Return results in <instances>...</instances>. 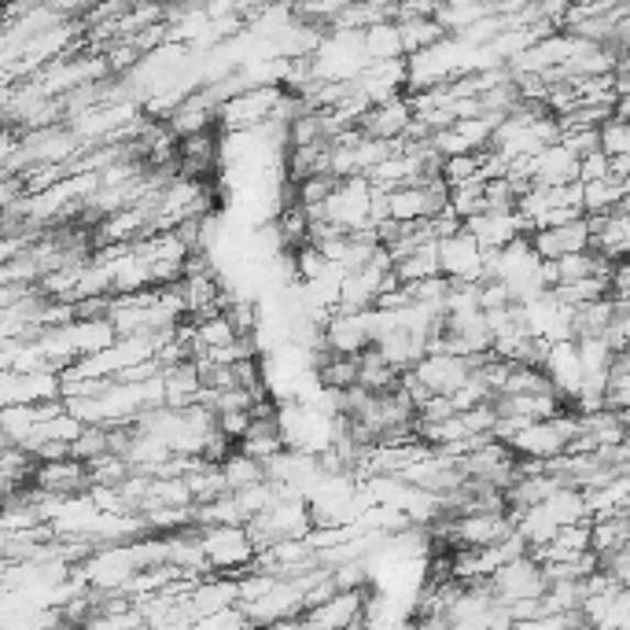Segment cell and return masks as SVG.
Masks as SVG:
<instances>
[{
  "label": "cell",
  "instance_id": "1",
  "mask_svg": "<svg viewBox=\"0 0 630 630\" xmlns=\"http://www.w3.org/2000/svg\"><path fill=\"white\" fill-rule=\"evenodd\" d=\"M199 531V550H203L207 572L218 575H244L255 556V542L244 523H203Z\"/></svg>",
  "mask_w": 630,
  "mask_h": 630
},
{
  "label": "cell",
  "instance_id": "11",
  "mask_svg": "<svg viewBox=\"0 0 630 630\" xmlns=\"http://www.w3.org/2000/svg\"><path fill=\"white\" fill-rule=\"evenodd\" d=\"M362 52L365 63L369 59H398L402 52V34H398L395 19H380V23H369L362 30Z\"/></svg>",
  "mask_w": 630,
  "mask_h": 630
},
{
  "label": "cell",
  "instance_id": "3",
  "mask_svg": "<svg viewBox=\"0 0 630 630\" xmlns=\"http://www.w3.org/2000/svg\"><path fill=\"white\" fill-rule=\"evenodd\" d=\"M520 321L534 340L542 343H556V340H572L575 335V310L568 302H561L550 288L531 296L528 302H517Z\"/></svg>",
  "mask_w": 630,
  "mask_h": 630
},
{
  "label": "cell",
  "instance_id": "6",
  "mask_svg": "<svg viewBox=\"0 0 630 630\" xmlns=\"http://www.w3.org/2000/svg\"><path fill=\"white\" fill-rule=\"evenodd\" d=\"M409 125H413V108H409V100L402 92V97L369 103V108L358 114L354 130L373 136V141H402V136L409 133Z\"/></svg>",
  "mask_w": 630,
  "mask_h": 630
},
{
  "label": "cell",
  "instance_id": "13",
  "mask_svg": "<svg viewBox=\"0 0 630 630\" xmlns=\"http://www.w3.org/2000/svg\"><path fill=\"white\" fill-rule=\"evenodd\" d=\"M398 34H402V52L413 56V52L435 45L439 37H446V30L439 26L435 15H413V19H398Z\"/></svg>",
  "mask_w": 630,
  "mask_h": 630
},
{
  "label": "cell",
  "instance_id": "8",
  "mask_svg": "<svg viewBox=\"0 0 630 630\" xmlns=\"http://www.w3.org/2000/svg\"><path fill=\"white\" fill-rule=\"evenodd\" d=\"M461 225L476 236V244L483 251H498L501 244H509L512 236L528 233V225H523V218L517 214V207H483L472 218H465Z\"/></svg>",
  "mask_w": 630,
  "mask_h": 630
},
{
  "label": "cell",
  "instance_id": "10",
  "mask_svg": "<svg viewBox=\"0 0 630 630\" xmlns=\"http://www.w3.org/2000/svg\"><path fill=\"white\" fill-rule=\"evenodd\" d=\"M583 495H586V509H590V517H612V512H627L630 509V479L623 472V476L594 483V487H586Z\"/></svg>",
  "mask_w": 630,
  "mask_h": 630
},
{
  "label": "cell",
  "instance_id": "4",
  "mask_svg": "<svg viewBox=\"0 0 630 630\" xmlns=\"http://www.w3.org/2000/svg\"><path fill=\"white\" fill-rule=\"evenodd\" d=\"M490 594L498 597L501 605H517V601H531V597H542L545 590V572H542V564L534 561L531 553H520V556H512V561H506L501 568L490 572Z\"/></svg>",
  "mask_w": 630,
  "mask_h": 630
},
{
  "label": "cell",
  "instance_id": "5",
  "mask_svg": "<svg viewBox=\"0 0 630 630\" xmlns=\"http://www.w3.org/2000/svg\"><path fill=\"white\" fill-rule=\"evenodd\" d=\"M539 369L545 373V380H550V387L556 395H561V402H572L575 395L583 391L586 384V373H583V358H579V343L572 340H556L545 346Z\"/></svg>",
  "mask_w": 630,
  "mask_h": 630
},
{
  "label": "cell",
  "instance_id": "12",
  "mask_svg": "<svg viewBox=\"0 0 630 630\" xmlns=\"http://www.w3.org/2000/svg\"><path fill=\"white\" fill-rule=\"evenodd\" d=\"M627 185L623 177H597V181H579L583 196V214H597V210H612L627 203Z\"/></svg>",
  "mask_w": 630,
  "mask_h": 630
},
{
  "label": "cell",
  "instance_id": "7",
  "mask_svg": "<svg viewBox=\"0 0 630 630\" xmlns=\"http://www.w3.org/2000/svg\"><path fill=\"white\" fill-rule=\"evenodd\" d=\"M362 605H365V586L362 590H332L321 601L307 605L296 616L302 627H358L362 623Z\"/></svg>",
  "mask_w": 630,
  "mask_h": 630
},
{
  "label": "cell",
  "instance_id": "2",
  "mask_svg": "<svg viewBox=\"0 0 630 630\" xmlns=\"http://www.w3.org/2000/svg\"><path fill=\"white\" fill-rule=\"evenodd\" d=\"M435 262L439 273L446 280H457V285H476L487 277V251L476 244V236L465 225L435 240Z\"/></svg>",
  "mask_w": 630,
  "mask_h": 630
},
{
  "label": "cell",
  "instance_id": "9",
  "mask_svg": "<svg viewBox=\"0 0 630 630\" xmlns=\"http://www.w3.org/2000/svg\"><path fill=\"white\" fill-rule=\"evenodd\" d=\"M528 236H531V247L539 251V258L553 262L561 255H572V251L590 247V222H586V214H579V218H568V222L531 229Z\"/></svg>",
  "mask_w": 630,
  "mask_h": 630
},
{
  "label": "cell",
  "instance_id": "14",
  "mask_svg": "<svg viewBox=\"0 0 630 630\" xmlns=\"http://www.w3.org/2000/svg\"><path fill=\"white\" fill-rule=\"evenodd\" d=\"M597 152L601 155H630V125L619 114L597 122Z\"/></svg>",
  "mask_w": 630,
  "mask_h": 630
}]
</instances>
